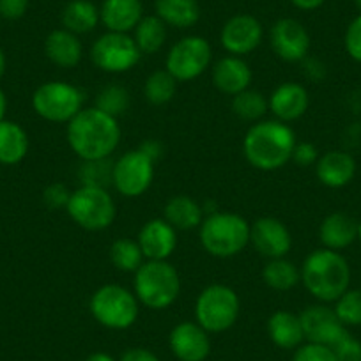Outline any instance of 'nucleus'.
Here are the masks:
<instances>
[{
  "label": "nucleus",
  "mask_w": 361,
  "mask_h": 361,
  "mask_svg": "<svg viewBox=\"0 0 361 361\" xmlns=\"http://www.w3.org/2000/svg\"><path fill=\"white\" fill-rule=\"evenodd\" d=\"M335 314L345 328L361 326V289H347L335 301Z\"/></svg>",
  "instance_id": "e433bc0d"
},
{
  "label": "nucleus",
  "mask_w": 361,
  "mask_h": 361,
  "mask_svg": "<svg viewBox=\"0 0 361 361\" xmlns=\"http://www.w3.org/2000/svg\"><path fill=\"white\" fill-rule=\"evenodd\" d=\"M6 110H8V99H6L4 90L0 89V123L6 119Z\"/></svg>",
  "instance_id": "8fccbe9b"
},
{
  "label": "nucleus",
  "mask_w": 361,
  "mask_h": 361,
  "mask_svg": "<svg viewBox=\"0 0 361 361\" xmlns=\"http://www.w3.org/2000/svg\"><path fill=\"white\" fill-rule=\"evenodd\" d=\"M144 18L142 0H103L99 20L109 32L130 34Z\"/></svg>",
  "instance_id": "4be33fe9"
},
{
  "label": "nucleus",
  "mask_w": 361,
  "mask_h": 361,
  "mask_svg": "<svg viewBox=\"0 0 361 361\" xmlns=\"http://www.w3.org/2000/svg\"><path fill=\"white\" fill-rule=\"evenodd\" d=\"M69 197H71V190L68 186L62 185V183H54V185H50L43 192V202L51 211L66 209L69 202Z\"/></svg>",
  "instance_id": "a19ab883"
},
{
  "label": "nucleus",
  "mask_w": 361,
  "mask_h": 361,
  "mask_svg": "<svg viewBox=\"0 0 361 361\" xmlns=\"http://www.w3.org/2000/svg\"><path fill=\"white\" fill-rule=\"evenodd\" d=\"M114 161L106 159H92V161H82L78 169V179L83 186H99L109 188L112 185Z\"/></svg>",
  "instance_id": "c9c22d12"
},
{
  "label": "nucleus",
  "mask_w": 361,
  "mask_h": 361,
  "mask_svg": "<svg viewBox=\"0 0 361 361\" xmlns=\"http://www.w3.org/2000/svg\"><path fill=\"white\" fill-rule=\"evenodd\" d=\"M169 345L179 361H206L211 354L209 333L197 321H185L173 326Z\"/></svg>",
  "instance_id": "f3484780"
},
{
  "label": "nucleus",
  "mask_w": 361,
  "mask_h": 361,
  "mask_svg": "<svg viewBox=\"0 0 361 361\" xmlns=\"http://www.w3.org/2000/svg\"><path fill=\"white\" fill-rule=\"evenodd\" d=\"M121 135L119 119L96 106L80 110L66 130L69 147L82 161L110 158L119 147Z\"/></svg>",
  "instance_id": "f257e3e1"
},
{
  "label": "nucleus",
  "mask_w": 361,
  "mask_h": 361,
  "mask_svg": "<svg viewBox=\"0 0 361 361\" xmlns=\"http://www.w3.org/2000/svg\"><path fill=\"white\" fill-rule=\"evenodd\" d=\"M6 73V55H4V50L0 48V78L4 76Z\"/></svg>",
  "instance_id": "3c124183"
},
{
  "label": "nucleus",
  "mask_w": 361,
  "mask_h": 361,
  "mask_svg": "<svg viewBox=\"0 0 361 361\" xmlns=\"http://www.w3.org/2000/svg\"><path fill=\"white\" fill-rule=\"evenodd\" d=\"M338 361H361V342L347 333L331 347Z\"/></svg>",
  "instance_id": "ea45409f"
},
{
  "label": "nucleus",
  "mask_w": 361,
  "mask_h": 361,
  "mask_svg": "<svg viewBox=\"0 0 361 361\" xmlns=\"http://www.w3.org/2000/svg\"><path fill=\"white\" fill-rule=\"evenodd\" d=\"M137 243L145 260H169L177 248V231L165 218H154L144 224Z\"/></svg>",
  "instance_id": "a211bd4d"
},
{
  "label": "nucleus",
  "mask_w": 361,
  "mask_h": 361,
  "mask_svg": "<svg viewBox=\"0 0 361 361\" xmlns=\"http://www.w3.org/2000/svg\"><path fill=\"white\" fill-rule=\"evenodd\" d=\"M293 361H338L331 347L322 343H301L294 353Z\"/></svg>",
  "instance_id": "4c0bfd02"
},
{
  "label": "nucleus",
  "mask_w": 361,
  "mask_h": 361,
  "mask_svg": "<svg viewBox=\"0 0 361 361\" xmlns=\"http://www.w3.org/2000/svg\"><path fill=\"white\" fill-rule=\"evenodd\" d=\"M83 361H117L116 357L110 356L109 353H103V350H98V353H92L85 357Z\"/></svg>",
  "instance_id": "09e8293b"
},
{
  "label": "nucleus",
  "mask_w": 361,
  "mask_h": 361,
  "mask_svg": "<svg viewBox=\"0 0 361 361\" xmlns=\"http://www.w3.org/2000/svg\"><path fill=\"white\" fill-rule=\"evenodd\" d=\"M29 9V0H0V16L6 20H20Z\"/></svg>",
  "instance_id": "37998d69"
},
{
  "label": "nucleus",
  "mask_w": 361,
  "mask_h": 361,
  "mask_svg": "<svg viewBox=\"0 0 361 361\" xmlns=\"http://www.w3.org/2000/svg\"><path fill=\"white\" fill-rule=\"evenodd\" d=\"M317 159L319 151L314 144H310V142H298L290 161L296 163L298 166H312L317 163Z\"/></svg>",
  "instance_id": "79ce46f5"
},
{
  "label": "nucleus",
  "mask_w": 361,
  "mask_h": 361,
  "mask_svg": "<svg viewBox=\"0 0 361 361\" xmlns=\"http://www.w3.org/2000/svg\"><path fill=\"white\" fill-rule=\"evenodd\" d=\"M130 102L131 99L128 89L114 83V85H106L105 89L99 90V94L96 96V109L119 119L121 116H124L128 112Z\"/></svg>",
  "instance_id": "f704fd0d"
},
{
  "label": "nucleus",
  "mask_w": 361,
  "mask_h": 361,
  "mask_svg": "<svg viewBox=\"0 0 361 361\" xmlns=\"http://www.w3.org/2000/svg\"><path fill=\"white\" fill-rule=\"evenodd\" d=\"M315 173L328 188H343L356 176V159L345 151H328L319 156Z\"/></svg>",
  "instance_id": "412c9836"
},
{
  "label": "nucleus",
  "mask_w": 361,
  "mask_h": 361,
  "mask_svg": "<svg viewBox=\"0 0 361 361\" xmlns=\"http://www.w3.org/2000/svg\"><path fill=\"white\" fill-rule=\"evenodd\" d=\"M119 361H159V357L145 347H131L121 354Z\"/></svg>",
  "instance_id": "c03bdc74"
},
{
  "label": "nucleus",
  "mask_w": 361,
  "mask_h": 361,
  "mask_svg": "<svg viewBox=\"0 0 361 361\" xmlns=\"http://www.w3.org/2000/svg\"><path fill=\"white\" fill-rule=\"evenodd\" d=\"M343 47H345L347 55L361 64V15H357L347 27Z\"/></svg>",
  "instance_id": "58836bf2"
},
{
  "label": "nucleus",
  "mask_w": 361,
  "mask_h": 361,
  "mask_svg": "<svg viewBox=\"0 0 361 361\" xmlns=\"http://www.w3.org/2000/svg\"><path fill=\"white\" fill-rule=\"evenodd\" d=\"M357 241L361 243V221H357Z\"/></svg>",
  "instance_id": "603ef678"
},
{
  "label": "nucleus",
  "mask_w": 361,
  "mask_h": 361,
  "mask_svg": "<svg viewBox=\"0 0 361 361\" xmlns=\"http://www.w3.org/2000/svg\"><path fill=\"white\" fill-rule=\"evenodd\" d=\"M32 109L48 123L68 124L83 109V92L68 82H47L32 94Z\"/></svg>",
  "instance_id": "1a4fd4ad"
},
{
  "label": "nucleus",
  "mask_w": 361,
  "mask_h": 361,
  "mask_svg": "<svg viewBox=\"0 0 361 361\" xmlns=\"http://www.w3.org/2000/svg\"><path fill=\"white\" fill-rule=\"evenodd\" d=\"M213 61V48L202 36H186L166 54L165 69L177 82H192L207 71Z\"/></svg>",
  "instance_id": "9d476101"
},
{
  "label": "nucleus",
  "mask_w": 361,
  "mask_h": 361,
  "mask_svg": "<svg viewBox=\"0 0 361 361\" xmlns=\"http://www.w3.org/2000/svg\"><path fill=\"white\" fill-rule=\"evenodd\" d=\"M267 110H269V102L260 90L246 89L232 96V112L246 123H259L264 119Z\"/></svg>",
  "instance_id": "2f4dec72"
},
{
  "label": "nucleus",
  "mask_w": 361,
  "mask_h": 361,
  "mask_svg": "<svg viewBox=\"0 0 361 361\" xmlns=\"http://www.w3.org/2000/svg\"><path fill=\"white\" fill-rule=\"evenodd\" d=\"M89 310L103 328L123 331L137 322L140 301L126 287L106 283L90 296Z\"/></svg>",
  "instance_id": "423d86ee"
},
{
  "label": "nucleus",
  "mask_w": 361,
  "mask_h": 361,
  "mask_svg": "<svg viewBox=\"0 0 361 361\" xmlns=\"http://www.w3.org/2000/svg\"><path fill=\"white\" fill-rule=\"evenodd\" d=\"M269 110L275 119L282 123H294L308 112L310 94L307 87L296 82L280 83L269 96Z\"/></svg>",
  "instance_id": "6ab92c4d"
},
{
  "label": "nucleus",
  "mask_w": 361,
  "mask_h": 361,
  "mask_svg": "<svg viewBox=\"0 0 361 361\" xmlns=\"http://www.w3.org/2000/svg\"><path fill=\"white\" fill-rule=\"evenodd\" d=\"M301 283L321 303H335L350 286L349 262L335 250H314L303 260Z\"/></svg>",
  "instance_id": "7ed1b4c3"
},
{
  "label": "nucleus",
  "mask_w": 361,
  "mask_h": 361,
  "mask_svg": "<svg viewBox=\"0 0 361 361\" xmlns=\"http://www.w3.org/2000/svg\"><path fill=\"white\" fill-rule=\"evenodd\" d=\"M241 301L232 287L207 286L195 301V319L207 333H224L238 322Z\"/></svg>",
  "instance_id": "0eeeda50"
},
{
  "label": "nucleus",
  "mask_w": 361,
  "mask_h": 361,
  "mask_svg": "<svg viewBox=\"0 0 361 361\" xmlns=\"http://www.w3.org/2000/svg\"><path fill=\"white\" fill-rule=\"evenodd\" d=\"M303 73H305V76H307V78L314 80V82H319V80L324 78L326 66L322 64L321 61H317V59L307 57L303 61Z\"/></svg>",
  "instance_id": "a18cd8bd"
},
{
  "label": "nucleus",
  "mask_w": 361,
  "mask_h": 361,
  "mask_svg": "<svg viewBox=\"0 0 361 361\" xmlns=\"http://www.w3.org/2000/svg\"><path fill=\"white\" fill-rule=\"evenodd\" d=\"M62 29L82 36L89 34L98 27L99 8L90 0H69L61 13Z\"/></svg>",
  "instance_id": "a878e982"
},
{
  "label": "nucleus",
  "mask_w": 361,
  "mask_h": 361,
  "mask_svg": "<svg viewBox=\"0 0 361 361\" xmlns=\"http://www.w3.org/2000/svg\"><path fill=\"white\" fill-rule=\"evenodd\" d=\"M267 335L276 347L286 350H296L305 342L300 315L287 310H279L267 319Z\"/></svg>",
  "instance_id": "393cba45"
},
{
  "label": "nucleus",
  "mask_w": 361,
  "mask_h": 361,
  "mask_svg": "<svg viewBox=\"0 0 361 361\" xmlns=\"http://www.w3.org/2000/svg\"><path fill=\"white\" fill-rule=\"evenodd\" d=\"M156 16L173 29H190L200 20L197 0H156Z\"/></svg>",
  "instance_id": "cd10ccee"
},
{
  "label": "nucleus",
  "mask_w": 361,
  "mask_h": 361,
  "mask_svg": "<svg viewBox=\"0 0 361 361\" xmlns=\"http://www.w3.org/2000/svg\"><path fill=\"white\" fill-rule=\"evenodd\" d=\"M262 280L269 289L286 293L301 282V269L286 257L269 259L262 269Z\"/></svg>",
  "instance_id": "c756f323"
},
{
  "label": "nucleus",
  "mask_w": 361,
  "mask_h": 361,
  "mask_svg": "<svg viewBox=\"0 0 361 361\" xmlns=\"http://www.w3.org/2000/svg\"><path fill=\"white\" fill-rule=\"evenodd\" d=\"M177 80L166 69L151 73L144 83V96L149 105L161 106L173 99L177 92Z\"/></svg>",
  "instance_id": "473e14b6"
},
{
  "label": "nucleus",
  "mask_w": 361,
  "mask_h": 361,
  "mask_svg": "<svg viewBox=\"0 0 361 361\" xmlns=\"http://www.w3.org/2000/svg\"><path fill=\"white\" fill-rule=\"evenodd\" d=\"M142 51L138 50L133 36L123 32H106L99 36L90 47V61L99 71L119 73L131 71L140 62Z\"/></svg>",
  "instance_id": "9b49d317"
},
{
  "label": "nucleus",
  "mask_w": 361,
  "mask_h": 361,
  "mask_svg": "<svg viewBox=\"0 0 361 361\" xmlns=\"http://www.w3.org/2000/svg\"><path fill=\"white\" fill-rule=\"evenodd\" d=\"M133 293L151 310L172 307L180 294V276L169 260H145L133 279Z\"/></svg>",
  "instance_id": "20e7f679"
},
{
  "label": "nucleus",
  "mask_w": 361,
  "mask_h": 361,
  "mask_svg": "<svg viewBox=\"0 0 361 361\" xmlns=\"http://www.w3.org/2000/svg\"><path fill=\"white\" fill-rule=\"evenodd\" d=\"M262 23L252 15H235L225 22L220 32V43L228 55L245 57L262 43Z\"/></svg>",
  "instance_id": "2eb2a0df"
},
{
  "label": "nucleus",
  "mask_w": 361,
  "mask_h": 361,
  "mask_svg": "<svg viewBox=\"0 0 361 361\" xmlns=\"http://www.w3.org/2000/svg\"><path fill=\"white\" fill-rule=\"evenodd\" d=\"M319 239L324 248L335 252L347 248L357 239V221L347 213L328 214L319 227Z\"/></svg>",
  "instance_id": "b1692460"
},
{
  "label": "nucleus",
  "mask_w": 361,
  "mask_h": 361,
  "mask_svg": "<svg viewBox=\"0 0 361 361\" xmlns=\"http://www.w3.org/2000/svg\"><path fill=\"white\" fill-rule=\"evenodd\" d=\"M71 220L78 227L90 232H99L109 228L116 220V202L106 188L99 186H80L71 192L68 207Z\"/></svg>",
  "instance_id": "6e6552de"
},
{
  "label": "nucleus",
  "mask_w": 361,
  "mask_h": 361,
  "mask_svg": "<svg viewBox=\"0 0 361 361\" xmlns=\"http://www.w3.org/2000/svg\"><path fill=\"white\" fill-rule=\"evenodd\" d=\"M138 149H140L142 152H145V154H147L149 158H151L154 163L158 161L159 156L163 154V147H161V144H159L158 140H147V142H144V144H142Z\"/></svg>",
  "instance_id": "49530a36"
},
{
  "label": "nucleus",
  "mask_w": 361,
  "mask_h": 361,
  "mask_svg": "<svg viewBox=\"0 0 361 361\" xmlns=\"http://www.w3.org/2000/svg\"><path fill=\"white\" fill-rule=\"evenodd\" d=\"M354 4H356V9L360 11V15H361V0H354Z\"/></svg>",
  "instance_id": "864d4df0"
},
{
  "label": "nucleus",
  "mask_w": 361,
  "mask_h": 361,
  "mask_svg": "<svg viewBox=\"0 0 361 361\" xmlns=\"http://www.w3.org/2000/svg\"><path fill=\"white\" fill-rule=\"evenodd\" d=\"M200 243L209 255L231 259L250 245L252 225L235 213L214 211L200 224Z\"/></svg>",
  "instance_id": "39448f33"
},
{
  "label": "nucleus",
  "mask_w": 361,
  "mask_h": 361,
  "mask_svg": "<svg viewBox=\"0 0 361 361\" xmlns=\"http://www.w3.org/2000/svg\"><path fill=\"white\" fill-rule=\"evenodd\" d=\"M133 39L142 54H158L166 43V25L158 16H144L133 30Z\"/></svg>",
  "instance_id": "7c9ffc66"
},
{
  "label": "nucleus",
  "mask_w": 361,
  "mask_h": 361,
  "mask_svg": "<svg viewBox=\"0 0 361 361\" xmlns=\"http://www.w3.org/2000/svg\"><path fill=\"white\" fill-rule=\"evenodd\" d=\"M29 152V135L15 121L0 123V165H18Z\"/></svg>",
  "instance_id": "c85d7f7f"
},
{
  "label": "nucleus",
  "mask_w": 361,
  "mask_h": 361,
  "mask_svg": "<svg viewBox=\"0 0 361 361\" xmlns=\"http://www.w3.org/2000/svg\"><path fill=\"white\" fill-rule=\"evenodd\" d=\"M326 0H290V4L294 8L301 9V11H315V9L321 8Z\"/></svg>",
  "instance_id": "de8ad7c7"
},
{
  "label": "nucleus",
  "mask_w": 361,
  "mask_h": 361,
  "mask_svg": "<svg viewBox=\"0 0 361 361\" xmlns=\"http://www.w3.org/2000/svg\"><path fill=\"white\" fill-rule=\"evenodd\" d=\"M296 144V133L289 124L279 119H262L246 131L243 152L253 169L275 172L293 159Z\"/></svg>",
  "instance_id": "f03ea898"
},
{
  "label": "nucleus",
  "mask_w": 361,
  "mask_h": 361,
  "mask_svg": "<svg viewBox=\"0 0 361 361\" xmlns=\"http://www.w3.org/2000/svg\"><path fill=\"white\" fill-rule=\"evenodd\" d=\"M44 54L57 68L73 69L82 62L83 44L76 34L66 29H57L51 30L44 39Z\"/></svg>",
  "instance_id": "5701e85b"
},
{
  "label": "nucleus",
  "mask_w": 361,
  "mask_h": 361,
  "mask_svg": "<svg viewBox=\"0 0 361 361\" xmlns=\"http://www.w3.org/2000/svg\"><path fill=\"white\" fill-rule=\"evenodd\" d=\"M253 73L243 57L227 55L213 66V83L221 94L235 96L250 89Z\"/></svg>",
  "instance_id": "aec40b11"
},
{
  "label": "nucleus",
  "mask_w": 361,
  "mask_h": 361,
  "mask_svg": "<svg viewBox=\"0 0 361 361\" xmlns=\"http://www.w3.org/2000/svg\"><path fill=\"white\" fill-rule=\"evenodd\" d=\"M250 243L262 257L280 259V257H287V253L293 248V235L282 220L264 216L252 225Z\"/></svg>",
  "instance_id": "dca6fc26"
},
{
  "label": "nucleus",
  "mask_w": 361,
  "mask_h": 361,
  "mask_svg": "<svg viewBox=\"0 0 361 361\" xmlns=\"http://www.w3.org/2000/svg\"><path fill=\"white\" fill-rule=\"evenodd\" d=\"M269 43L279 59L303 62L310 51V34L294 18H282L269 30Z\"/></svg>",
  "instance_id": "4468645a"
},
{
  "label": "nucleus",
  "mask_w": 361,
  "mask_h": 361,
  "mask_svg": "<svg viewBox=\"0 0 361 361\" xmlns=\"http://www.w3.org/2000/svg\"><path fill=\"white\" fill-rule=\"evenodd\" d=\"M163 218L176 231H193L200 227L204 220L202 206L188 195H176L165 204Z\"/></svg>",
  "instance_id": "bb28decb"
},
{
  "label": "nucleus",
  "mask_w": 361,
  "mask_h": 361,
  "mask_svg": "<svg viewBox=\"0 0 361 361\" xmlns=\"http://www.w3.org/2000/svg\"><path fill=\"white\" fill-rule=\"evenodd\" d=\"M301 328H303L305 340L312 343L333 347L340 338L347 335V328L336 317L335 308L328 307V303H319L307 307L300 314Z\"/></svg>",
  "instance_id": "ddd939ff"
},
{
  "label": "nucleus",
  "mask_w": 361,
  "mask_h": 361,
  "mask_svg": "<svg viewBox=\"0 0 361 361\" xmlns=\"http://www.w3.org/2000/svg\"><path fill=\"white\" fill-rule=\"evenodd\" d=\"M110 260L116 269L123 273H135L145 262V257L135 239L119 238L110 246Z\"/></svg>",
  "instance_id": "72a5a7b5"
},
{
  "label": "nucleus",
  "mask_w": 361,
  "mask_h": 361,
  "mask_svg": "<svg viewBox=\"0 0 361 361\" xmlns=\"http://www.w3.org/2000/svg\"><path fill=\"white\" fill-rule=\"evenodd\" d=\"M154 179V161L140 149H131L114 161L112 186L126 199L144 195Z\"/></svg>",
  "instance_id": "f8f14e48"
}]
</instances>
